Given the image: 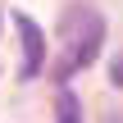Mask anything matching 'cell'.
Returning a JSON list of instances; mask_svg holds the SVG:
<instances>
[{
  "label": "cell",
  "instance_id": "obj_4",
  "mask_svg": "<svg viewBox=\"0 0 123 123\" xmlns=\"http://www.w3.org/2000/svg\"><path fill=\"white\" fill-rule=\"evenodd\" d=\"M110 82H114V87H123V55L110 64Z\"/></svg>",
  "mask_w": 123,
  "mask_h": 123
},
{
  "label": "cell",
  "instance_id": "obj_1",
  "mask_svg": "<svg viewBox=\"0 0 123 123\" xmlns=\"http://www.w3.org/2000/svg\"><path fill=\"white\" fill-rule=\"evenodd\" d=\"M64 37H68V46H64L59 64H55V78H68V73H78V68H87V64L96 59V50H100V41H105V23H100L96 14H87L82 27H64Z\"/></svg>",
  "mask_w": 123,
  "mask_h": 123
},
{
  "label": "cell",
  "instance_id": "obj_2",
  "mask_svg": "<svg viewBox=\"0 0 123 123\" xmlns=\"http://www.w3.org/2000/svg\"><path fill=\"white\" fill-rule=\"evenodd\" d=\"M14 27H18V37H23V73L27 78H37L41 73V64H46V41H41V27L27 18V14H14Z\"/></svg>",
  "mask_w": 123,
  "mask_h": 123
},
{
  "label": "cell",
  "instance_id": "obj_3",
  "mask_svg": "<svg viewBox=\"0 0 123 123\" xmlns=\"http://www.w3.org/2000/svg\"><path fill=\"white\" fill-rule=\"evenodd\" d=\"M59 123H82V110H78L73 91H59Z\"/></svg>",
  "mask_w": 123,
  "mask_h": 123
}]
</instances>
